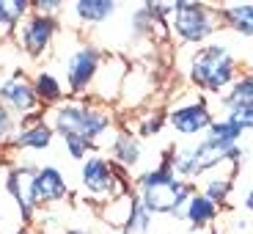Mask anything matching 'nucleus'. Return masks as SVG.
Masks as SVG:
<instances>
[{"label": "nucleus", "mask_w": 253, "mask_h": 234, "mask_svg": "<svg viewBox=\"0 0 253 234\" xmlns=\"http://www.w3.org/2000/svg\"><path fill=\"white\" fill-rule=\"evenodd\" d=\"M163 124H165V113H163V110H157V113H149V116H143V119H140L135 135H138V138H154V135H160Z\"/></svg>", "instance_id": "obj_26"}, {"label": "nucleus", "mask_w": 253, "mask_h": 234, "mask_svg": "<svg viewBox=\"0 0 253 234\" xmlns=\"http://www.w3.org/2000/svg\"><path fill=\"white\" fill-rule=\"evenodd\" d=\"M220 105H223V110H228V108H253V72L237 77L234 86L220 96Z\"/></svg>", "instance_id": "obj_20"}, {"label": "nucleus", "mask_w": 253, "mask_h": 234, "mask_svg": "<svg viewBox=\"0 0 253 234\" xmlns=\"http://www.w3.org/2000/svg\"><path fill=\"white\" fill-rule=\"evenodd\" d=\"M242 209L253 215V187H248V190H245V196H242Z\"/></svg>", "instance_id": "obj_29"}, {"label": "nucleus", "mask_w": 253, "mask_h": 234, "mask_svg": "<svg viewBox=\"0 0 253 234\" xmlns=\"http://www.w3.org/2000/svg\"><path fill=\"white\" fill-rule=\"evenodd\" d=\"M220 28L217 8H209L207 3H193V0H176L173 14L168 19V33L179 39L182 45H207Z\"/></svg>", "instance_id": "obj_5"}, {"label": "nucleus", "mask_w": 253, "mask_h": 234, "mask_svg": "<svg viewBox=\"0 0 253 234\" xmlns=\"http://www.w3.org/2000/svg\"><path fill=\"white\" fill-rule=\"evenodd\" d=\"M0 102L6 105V110L17 121L42 116V110H44L36 96V91H33V83L22 72H14L11 77L0 80Z\"/></svg>", "instance_id": "obj_10"}, {"label": "nucleus", "mask_w": 253, "mask_h": 234, "mask_svg": "<svg viewBox=\"0 0 253 234\" xmlns=\"http://www.w3.org/2000/svg\"><path fill=\"white\" fill-rule=\"evenodd\" d=\"M80 190H83V196L99 209L108 201L119 198L121 193H126L129 185L124 182V174H121L105 154L91 152L88 157L80 163Z\"/></svg>", "instance_id": "obj_4"}, {"label": "nucleus", "mask_w": 253, "mask_h": 234, "mask_svg": "<svg viewBox=\"0 0 253 234\" xmlns=\"http://www.w3.org/2000/svg\"><path fill=\"white\" fill-rule=\"evenodd\" d=\"M61 140H63L66 154H69L72 160H77V163H83V160L94 152V143H88V140L80 138V135H66V138H61Z\"/></svg>", "instance_id": "obj_24"}, {"label": "nucleus", "mask_w": 253, "mask_h": 234, "mask_svg": "<svg viewBox=\"0 0 253 234\" xmlns=\"http://www.w3.org/2000/svg\"><path fill=\"white\" fill-rule=\"evenodd\" d=\"M217 218H220V207L212 204L209 198H204L198 190L187 198V204L182 209V221L187 223L190 232H207V229H212V223Z\"/></svg>", "instance_id": "obj_15"}, {"label": "nucleus", "mask_w": 253, "mask_h": 234, "mask_svg": "<svg viewBox=\"0 0 253 234\" xmlns=\"http://www.w3.org/2000/svg\"><path fill=\"white\" fill-rule=\"evenodd\" d=\"M52 140H55V133H52L50 121L44 116H33V119L19 121L8 149H17V152H44V149L52 146Z\"/></svg>", "instance_id": "obj_12"}, {"label": "nucleus", "mask_w": 253, "mask_h": 234, "mask_svg": "<svg viewBox=\"0 0 253 234\" xmlns=\"http://www.w3.org/2000/svg\"><path fill=\"white\" fill-rule=\"evenodd\" d=\"M220 22H226L231 31L240 36H253V3H231V6L217 8Z\"/></svg>", "instance_id": "obj_18"}, {"label": "nucleus", "mask_w": 253, "mask_h": 234, "mask_svg": "<svg viewBox=\"0 0 253 234\" xmlns=\"http://www.w3.org/2000/svg\"><path fill=\"white\" fill-rule=\"evenodd\" d=\"M58 31H61V19L55 17H44V14L31 11L17 28H14V42L28 58H44L52 50V42H55Z\"/></svg>", "instance_id": "obj_8"}, {"label": "nucleus", "mask_w": 253, "mask_h": 234, "mask_svg": "<svg viewBox=\"0 0 253 234\" xmlns=\"http://www.w3.org/2000/svg\"><path fill=\"white\" fill-rule=\"evenodd\" d=\"M237 165H231V163H226V165H220V168H215V171H209V174H204L201 179H196V190L201 193L204 198H209L212 204H226L228 201V196H231V190H234V177H237Z\"/></svg>", "instance_id": "obj_14"}, {"label": "nucleus", "mask_w": 253, "mask_h": 234, "mask_svg": "<svg viewBox=\"0 0 253 234\" xmlns=\"http://www.w3.org/2000/svg\"><path fill=\"white\" fill-rule=\"evenodd\" d=\"M215 121V113L207 105L204 96H187V99L176 102L173 108H168L165 113V124L171 127L173 133L184 135V138H193V135H207V130Z\"/></svg>", "instance_id": "obj_9"}, {"label": "nucleus", "mask_w": 253, "mask_h": 234, "mask_svg": "<svg viewBox=\"0 0 253 234\" xmlns=\"http://www.w3.org/2000/svg\"><path fill=\"white\" fill-rule=\"evenodd\" d=\"M132 201H135V190L129 187L126 193H121L119 198L108 201L105 207H99V218L108 223L110 229H124L126 221H129V212H132Z\"/></svg>", "instance_id": "obj_19"}, {"label": "nucleus", "mask_w": 253, "mask_h": 234, "mask_svg": "<svg viewBox=\"0 0 253 234\" xmlns=\"http://www.w3.org/2000/svg\"><path fill=\"white\" fill-rule=\"evenodd\" d=\"M31 14V0H0V33L8 36Z\"/></svg>", "instance_id": "obj_21"}, {"label": "nucleus", "mask_w": 253, "mask_h": 234, "mask_svg": "<svg viewBox=\"0 0 253 234\" xmlns=\"http://www.w3.org/2000/svg\"><path fill=\"white\" fill-rule=\"evenodd\" d=\"M47 121H50L52 133L58 138H66V135H80L88 143H99V138L113 130V108L105 105V102H96L91 96H83V99H72L66 96L63 102H58L55 108L47 110Z\"/></svg>", "instance_id": "obj_1"}, {"label": "nucleus", "mask_w": 253, "mask_h": 234, "mask_svg": "<svg viewBox=\"0 0 253 234\" xmlns=\"http://www.w3.org/2000/svg\"><path fill=\"white\" fill-rule=\"evenodd\" d=\"M237 77H240V72H237V58L231 55V50L226 45L207 42V45H201L190 55L187 80L193 83V89L220 96L234 86Z\"/></svg>", "instance_id": "obj_3"}, {"label": "nucleus", "mask_w": 253, "mask_h": 234, "mask_svg": "<svg viewBox=\"0 0 253 234\" xmlns=\"http://www.w3.org/2000/svg\"><path fill=\"white\" fill-rule=\"evenodd\" d=\"M108 152H110V163L119 168V171H132L138 168L140 160H143V143L132 130H116L113 138L108 140Z\"/></svg>", "instance_id": "obj_13"}, {"label": "nucleus", "mask_w": 253, "mask_h": 234, "mask_svg": "<svg viewBox=\"0 0 253 234\" xmlns=\"http://www.w3.org/2000/svg\"><path fill=\"white\" fill-rule=\"evenodd\" d=\"M207 138L217 140V143H223V146H237L242 140V130L231 119H226V116H223V119L212 121V127L207 130Z\"/></svg>", "instance_id": "obj_22"}, {"label": "nucleus", "mask_w": 253, "mask_h": 234, "mask_svg": "<svg viewBox=\"0 0 253 234\" xmlns=\"http://www.w3.org/2000/svg\"><path fill=\"white\" fill-rule=\"evenodd\" d=\"M25 174V196L33 209H44L50 204H58L69 198L72 187L61 168L55 165H36V163H17Z\"/></svg>", "instance_id": "obj_6"}, {"label": "nucleus", "mask_w": 253, "mask_h": 234, "mask_svg": "<svg viewBox=\"0 0 253 234\" xmlns=\"http://www.w3.org/2000/svg\"><path fill=\"white\" fill-rule=\"evenodd\" d=\"M17 127H19V121L14 119V116L6 110V105L0 102V149H8V146H11Z\"/></svg>", "instance_id": "obj_25"}, {"label": "nucleus", "mask_w": 253, "mask_h": 234, "mask_svg": "<svg viewBox=\"0 0 253 234\" xmlns=\"http://www.w3.org/2000/svg\"><path fill=\"white\" fill-rule=\"evenodd\" d=\"M126 72H129L126 61H121L119 55H105V61H102V66H99V75H96V80H94V89H91V99L105 102V105L119 99Z\"/></svg>", "instance_id": "obj_11"}, {"label": "nucleus", "mask_w": 253, "mask_h": 234, "mask_svg": "<svg viewBox=\"0 0 253 234\" xmlns=\"http://www.w3.org/2000/svg\"><path fill=\"white\" fill-rule=\"evenodd\" d=\"M66 234H96L94 229H66Z\"/></svg>", "instance_id": "obj_30"}, {"label": "nucleus", "mask_w": 253, "mask_h": 234, "mask_svg": "<svg viewBox=\"0 0 253 234\" xmlns=\"http://www.w3.org/2000/svg\"><path fill=\"white\" fill-rule=\"evenodd\" d=\"M226 119H231L242 133L253 130V108H228L226 110Z\"/></svg>", "instance_id": "obj_27"}, {"label": "nucleus", "mask_w": 253, "mask_h": 234, "mask_svg": "<svg viewBox=\"0 0 253 234\" xmlns=\"http://www.w3.org/2000/svg\"><path fill=\"white\" fill-rule=\"evenodd\" d=\"M33 91H36L42 108H55L58 102L66 99V91H63V80L50 69H39L33 75Z\"/></svg>", "instance_id": "obj_17"}, {"label": "nucleus", "mask_w": 253, "mask_h": 234, "mask_svg": "<svg viewBox=\"0 0 253 234\" xmlns=\"http://www.w3.org/2000/svg\"><path fill=\"white\" fill-rule=\"evenodd\" d=\"M152 223H154V215L143 207V204H140L138 193H135L132 212H129V221H126L124 229H121V234H149V232H152Z\"/></svg>", "instance_id": "obj_23"}, {"label": "nucleus", "mask_w": 253, "mask_h": 234, "mask_svg": "<svg viewBox=\"0 0 253 234\" xmlns=\"http://www.w3.org/2000/svg\"><path fill=\"white\" fill-rule=\"evenodd\" d=\"M69 11L80 25H105L108 19L119 14V3H113V0H77V3H72Z\"/></svg>", "instance_id": "obj_16"}, {"label": "nucleus", "mask_w": 253, "mask_h": 234, "mask_svg": "<svg viewBox=\"0 0 253 234\" xmlns=\"http://www.w3.org/2000/svg\"><path fill=\"white\" fill-rule=\"evenodd\" d=\"M135 193H138L140 204H143L154 218L165 215V218H176L182 221V209L187 204V198L196 193V185L187 179L176 177L173 168L168 165V160L163 157V163L143 171L135 179Z\"/></svg>", "instance_id": "obj_2"}, {"label": "nucleus", "mask_w": 253, "mask_h": 234, "mask_svg": "<svg viewBox=\"0 0 253 234\" xmlns=\"http://www.w3.org/2000/svg\"><path fill=\"white\" fill-rule=\"evenodd\" d=\"M105 61V52L96 45H77L75 50L66 55L63 61V77H66V91L72 94V99H83L91 96L94 80L99 75V66Z\"/></svg>", "instance_id": "obj_7"}, {"label": "nucleus", "mask_w": 253, "mask_h": 234, "mask_svg": "<svg viewBox=\"0 0 253 234\" xmlns=\"http://www.w3.org/2000/svg\"><path fill=\"white\" fill-rule=\"evenodd\" d=\"M31 11L58 19L63 11H66V3H61V0H36V3H31Z\"/></svg>", "instance_id": "obj_28"}]
</instances>
